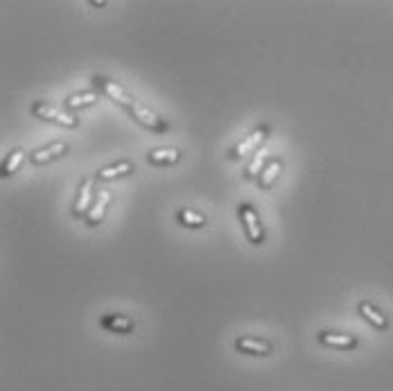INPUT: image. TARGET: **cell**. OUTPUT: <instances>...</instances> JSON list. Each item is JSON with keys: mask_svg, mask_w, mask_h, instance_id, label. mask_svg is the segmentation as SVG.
Listing matches in <instances>:
<instances>
[{"mask_svg": "<svg viewBox=\"0 0 393 391\" xmlns=\"http://www.w3.org/2000/svg\"><path fill=\"white\" fill-rule=\"evenodd\" d=\"M109 201H111V192H109V190H100V192L95 194V201H93L91 210L86 212V217H84L86 226H98V224H102V219H104V215H107Z\"/></svg>", "mask_w": 393, "mask_h": 391, "instance_id": "cell-10", "label": "cell"}, {"mask_svg": "<svg viewBox=\"0 0 393 391\" xmlns=\"http://www.w3.org/2000/svg\"><path fill=\"white\" fill-rule=\"evenodd\" d=\"M176 222L185 226V228H203L206 226V215L199 210H192V208H181L176 212Z\"/></svg>", "mask_w": 393, "mask_h": 391, "instance_id": "cell-16", "label": "cell"}, {"mask_svg": "<svg viewBox=\"0 0 393 391\" xmlns=\"http://www.w3.org/2000/svg\"><path fill=\"white\" fill-rule=\"evenodd\" d=\"M280 172H283V163H280L278 158H271L269 163H267V167L262 170V174L258 176V183H260V188H262V190H269L271 185L278 181Z\"/></svg>", "mask_w": 393, "mask_h": 391, "instance_id": "cell-17", "label": "cell"}, {"mask_svg": "<svg viewBox=\"0 0 393 391\" xmlns=\"http://www.w3.org/2000/svg\"><path fill=\"white\" fill-rule=\"evenodd\" d=\"M267 163H269V154L264 149H258L253 154V161H251L249 165H246L244 176H246V179H258V176L262 174V170L267 167Z\"/></svg>", "mask_w": 393, "mask_h": 391, "instance_id": "cell-18", "label": "cell"}, {"mask_svg": "<svg viewBox=\"0 0 393 391\" xmlns=\"http://www.w3.org/2000/svg\"><path fill=\"white\" fill-rule=\"evenodd\" d=\"M267 136H269V127L267 125L255 127V129L249 136H244V138L228 152V156L237 161V158H244V156H249V154H255V152H258V147L262 145L264 140H267Z\"/></svg>", "mask_w": 393, "mask_h": 391, "instance_id": "cell-4", "label": "cell"}, {"mask_svg": "<svg viewBox=\"0 0 393 391\" xmlns=\"http://www.w3.org/2000/svg\"><path fill=\"white\" fill-rule=\"evenodd\" d=\"M23 158H25V152L21 147L12 149L10 154H7V158L3 161V176H12L16 170H19V165L23 163Z\"/></svg>", "mask_w": 393, "mask_h": 391, "instance_id": "cell-19", "label": "cell"}, {"mask_svg": "<svg viewBox=\"0 0 393 391\" xmlns=\"http://www.w3.org/2000/svg\"><path fill=\"white\" fill-rule=\"evenodd\" d=\"M181 158V149L179 147H156L147 154V161L152 165H174Z\"/></svg>", "mask_w": 393, "mask_h": 391, "instance_id": "cell-14", "label": "cell"}, {"mask_svg": "<svg viewBox=\"0 0 393 391\" xmlns=\"http://www.w3.org/2000/svg\"><path fill=\"white\" fill-rule=\"evenodd\" d=\"M319 344L328 346V348H341V351H353L357 348V337L355 335H344V333H335V330H321L319 333Z\"/></svg>", "mask_w": 393, "mask_h": 391, "instance_id": "cell-9", "label": "cell"}, {"mask_svg": "<svg viewBox=\"0 0 393 391\" xmlns=\"http://www.w3.org/2000/svg\"><path fill=\"white\" fill-rule=\"evenodd\" d=\"M235 348L244 355L264 358V355H269L273 351V344L269 342V339H262V337H237Z\"/></svg>", "mask_w": 393, "mask_h": 391, "instance_id": "cell-7", "label": "cell"}, {"mask_svg": "<svg viewBox=\"0 0 393 391\" xmlns=\"http://www.w3.org/2000/svg\"><path fill=\"white\" fill-rule=\"evenodd\" d=\"M237 215L242 219L246 240L251 244H262L264 242V226H262L260 215L255 212V208L251 203H240V206H237Z\"/></svg>", "mask_w": 393, "mask_h": 391, "instance_id": "cell-3", "label": "cell"}, {"mask_svg": "<svg viewBox=\"0 0 393 391\" xmlns=\"http://www.w3.org/2000/svg\"><path fill=\"white\" fill-rule=\"evenodd\" d=\"M66 152H68V143L57 140V143H50L46 147H39L37 152H32L30 161L34 165H46V163H53L57 158H62Z\"/></svg>", "mask_w": 393, "mask_h": 391, "instance_id": "cell-8", "label": "cell"}, {"mask_svg": "<svg viewBox=\"0 0 393 391\" xmlns=\"http://www.w3.org/2000/svg\"><path fill=\"white\" fill-rule=\"evenodd\" d=\"M127 111H129V113L134 116V120H136V122L143 125L145 129H149V131H154V134H165V131L170 129V125H167L165 118H161L156 111H152L149 107L140 104L138 100H134V102H131V107L127 109Z\"/></svg>", "mask_w": 393, "mask_h": 391, "instance_id": "cell-2", "label": "cell"}, {"mask_svg": "<svg viewBox=\"0 0 393 391\" xmlns=\"http://www.w3.org/2000/svg\"><path fill=\"white\" fill-rule=\"evenodd\" d=\"M98 100H100V91L73 93V96L66 100V109H71V111H80V109H86V107L98 104Z\"/></svg>", "mask_w": 393, "mask_h": 391, "instance_id": "cell-15", "label": "cell"}, {"mask_svg": "<svg viewBox=\"0 0 393 391\" xmlns=\"http://www.w3.org/2000/svg\"><path fill=\"white\" fill-rule=\"evenodd\" d=\"M134 163L131 161H118V163H111L107 167L98 170V179L100 181H111V179H122V176L134 174Z\"/></svg>", "mask_w": 393, "mask_h": 391, "instance_id": "cell-12", "label": "cell"}, {"mask_svg": "<svg viewBox=\"0 0 393 391\" xmlns=\"http://www.w3.org/2000/svg\"><path fill=\"white\" fill-rule=\"evenodd\" d=\"M95 176H86L80 183V190H77V197L73 203V215L75 217H86V212L91 210L93 201H95Z\"/></svg>", "mask_w": 393, "mask_h": 391, "instance_id": "cell-5", "label": "cell"}, {"mask_svg": "<svg viewBox=\"0 0 393 391\" xmlns=\"http://www.w3.org/2000/svg\"><path fill=\"white\" fill-rule=\"evenodd\" d=\"M93 84H95L98 91H100V93H104V96H107L109 100H113L116 104H120V107H125V109H129V107H131L134 98H131L129 93H127L118 82L102 78V75H95V78H93Z\"/></svg>", "mask_w": 393, "mask_h": 391, "instance_id": "cell-6", "label": "cell"}, {"mask_svg": "<svg viewBox=\"0 0 393 391\" xmlns=\"http://www.w3.org/2000/svg\"><path fill=\"white\" fill-rule=\"evenodd\" d=\"M32 116H37L39 120L62 125V127H66V129H75V127L80 125V118H75L73 113H66L59 107L48 104V102H34V104H32Z\"/></svg>", "mask_w": 393, "mask_h": 391, "instance_id": "cell-1", "label": "cell"}, {"mask_svg": "<svg viewBox=\"0 0 393 391\" xmlns=\"http://www.w3.org/2000/svg\"><path fill=\"white\" fill-rule=\"evenodd\" d=\"M357 310H360L362 317L369 321V324H371L375 330H387V328H389V319L384 317V312L375 308L371 301H362L360 305H357Z\"/></svg>", "mask_w": 393, "mask_h": 391, "instance_id": "cell-13", "label": "cell"}, {"mask_svg": "<svg viewBox=\"0 0 393 391\" xmlns=\"http://www.w3.org/2000/svg\"><path fill=\"white\" fill-rule=\"evenodd\" d=\"M100 324L104 330H109V333H116V335H129L134 333V319L125 317V314H104V317L100 319Z\"/></svg>", "mask_w": 393, "mask_h": 391, "instance_id": "cell-11", "label": "cell"}]
</instances>
